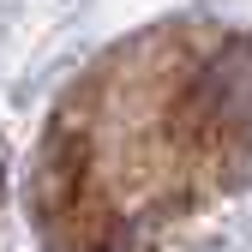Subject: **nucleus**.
I'll return each instance as SVG.
<instances>
[{"mask_svg":"<svg viewBox=\"0 0 252 252\" xmlns=\"http://www.w3.org/2000/svg\"><path fill=\"white\" fill-rule=\"evenodd\" d=\"M192 120L210 150L240 156L252 144V36H234L204 66V78L192 90Z\"/></svg>","mask_w":252,"mask_h":252,"instance_id":"f257e3e1","label":"nucleus"},{"mask_svg":"<svg viewBox=\"0 0 252 252\" xmlns=\"http://www.w3.org/2000/svg\"><path fill=\"white\" fill-rule=\"evenodd\" d=\"M0 174H6V168H0Z\"/></svg>","mask_w":252,"mask_h":252,"instance_id":"f03ea898","label":"nucleus"}]
</instances>
